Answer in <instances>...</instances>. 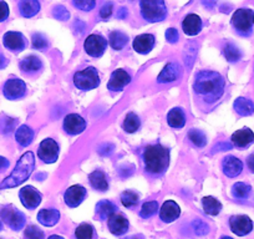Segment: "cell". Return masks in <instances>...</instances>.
Segmentation results:
<instances>
[{
	"instance_id": "1",
	"label": "cell",
	"mask_w": 254,
	"mask_h": 239,
	"mask_svg": "<svg viewBox=\"0 0 254 239\" xmlns=\"http://www.w3.org/2000/svg\"><path fill=\"white\" fill-rule=\"evenodd\" d=\"M224 86L226 81L223 76L219 72L211 70L198 72L193 84L194 92L207 102H214L221 99L224 92Z\"/></svg>"
},
{
	"instance_id": "2",
	"label": "cell",
	"mask_w": 254,
	"mask_h": 239,
	"mask_svg": "<svg viewBox=\"0 0 254 239\" xmlns=\"http://www.w3.org/2000/svg\"><path fill=\"white\" fill-rule=\"evenodd\" d=\"M145 171L151 176H161L167 171L170 166V150L165 146L150 145L143 151Z\"/></svg>"
},
{
	"instance_id": "3",
	"label": "cell",
	"mask_w": 254,
	"mask_h": 239,
	"mask_svg": "<svg viewBox=\"0 0 254 239\" xmlns=\"http://www.w3.org/2000/svg\"><path fill=\"white\" fill-rule=\"evenodd\" d=\"M34 167H35V157H34V153L31 151H29V152L24 153L21 156L20 160L16 163L14 171L11 172V175L1 182L0 188L4 189L20 186L21 183H24L30 177L34 171Z\"/></svg>"
},
{
	"instance_id": "4",
	"label": "cell",
	"mask_w": 254,
	"mask_h": 239,
	"mask_svg": "<svg viewBox=\"0 0 254 239\" xmlns=\"http://www.w3.org/2000/svg\"><path fill=\"white\" fill-rule=\"evenodd\" d=\"M141 15L148 23L165 20L167 16V6L165 0H140Z\"/></svg>"
},
{
	"instance_id": "5",
	"label": "cell",
	"mask_w": 254,
	"mask_h": 239,
	"mask_svg": "<svg viewBox=\"0 0 254 239\" xmlns=\"http://www.w3.org/2000/svg\"><path fill=\"white\" fill-rule=\"evenodd\" d=\"M232 26L238 35L244 36V38L251 36L254 28V11L247 8L236 10L232 16Z\"/></svg>"
},
{
	"instance_id": "6",
	"label": "cell",
	"mask_w": 254,
	"mask_h": 239,
	"mask_svg": "<svg viewBox=\"0 0 254 239\" xmlns=\"http://www.w3.org/2000/svg\"><path fill=\"white\" fill-rule=\"evenodd\" d=\"M74 85L79 90L89 91L96 89L100 85V76L95 67H86V69L77 71L74 75Z\"/></svg>"
},
{
	"instance_id": "7",
	"label": "cell",
	"mask_w": 254,
	"mask_h": 239,
	"mask_svg": "<svg viewBox=\"0 0 254 239\" xmlns=\"http://www.w3.org/2000/svg\"><path fill=\"white\" fill-rule=\"evenodd\" d=\"M0 217L14 231H20L25 224V216L13 206H8L1 209Z\"/></svg>"
},
{
	"instance_id": "8",
	"label": "cell",
	"mask_w": 254,
	"mask_h": 239,
	"mask_svg": "<svg viewBox=\"0 0 254 239\" xmlns=\"http://www.w3.org/2000/svg\"><path fill=\"white\" fill-rule=\"evenodd\" d=\"M84 49L92 58H100L107 49V40L100 34H91L85 40Z\"/></svg>"
},
{
	"instance_id": "9",
	"label": "cell",
	"mask_w": 254,
	"mask_h": 239,
	"mask_svg": "<svg viewBox=\"0 0 254 239\" xmlns=\"http://www.w3.org/2000/svg\"><path fill=\"white\" fill-rule=\"evenodd\" d=\"M38 156L43 162L54 163L59 158V145L53 138H46L40 143Z\"/></svg>"
},
{
	"instance_id": "10",
	"label": "cell",
	"mask_w": 254,
	"mask_h": 239,
	"mask_svg": "<svg viewBox=\"0 0 254 239\" xmlns=\"http://www.w3.org/2000/svg\"><path fill=\"white\" fill-rule=\"evenodd\" d=\"M229 227L231 231L238 237H244L253 231V222L248 216L238 214V216H232L229 219Z\"/></svg>"
},
{
	"instance_id": "11",
	"label": "cell",
	"mask_w": 254,
	"mask_h": 239,
	"mask_svg": "<svg viewBox=\"0 0 254 239\" xmlns=\"http://www.w3.org/2000/svg\"><path fill=\"white\" fill-rule=\"evenodd\" d=\"M26 85L20 79H10L4 84L3 94L8 100H18L25 95Z\"/></svg>"
},
{
	"instance_id": "12",
	"label": "cell",
	"mask_w": 254,
	"mask_h": 239,
	"mask_svg": "<svg viewBox=\"0 0 254 239\" xmlns=\"http://www.w3.org/2000/svg\"><path fill=\"white\" fill-rule=\"evenodd\" d=\"M86 128V121L77 114H70L64 120V130L69 135L75 136L82 133Z\"/></svg>"
},
{
	"instance_id": "13",
	"label": "cell",
	"mask_w": 254,
	"mask_h": 239,
	"mask_svg": "<svg viewBox=\"0 0 254 239\" xmlns=\"http://www.w3.org/2000/svg\"><path fill=\"white\" fill-rule=\"evenodd\" d=\"M19 197L23 206L28 209L38 208L39 204L41 203V194L33 186H26L21 188L19 192Z\"/></svg>"
},
{
	"instance_id": "14",
	"label": "cell",
	"mask_w": 254,
	"mask_h": 239,
	"mask_svg": "<svg viewBox=\"0 0 254 239\" xmlns=\"http://www.w3.org/2000/svg\"><path fill=\"white\" fill-rule=\"evenodd\" d=\"M85 197H86V189L82 186H80V184L71 186L70 188L66 189V192L64 194L65 203L70 208H76V207H79L84 202Z\"/></svg>"
},
{
	"instance_id": "15",
	"label": "cell",
	"mask_w": 254,
	"mask_h": 239,
	"mask_svg": "<svg viewBox=\"0 0 254 239\" xmlns=\"http://www.w3.org/2000/svg\"><path fill=\"white\" fill-rule=\"evenodd\" d=\"M3 43L8 50L14 51V53H20L25 49L26 40L24 35L18 31H8L4 34Z\"/></svg>"
},
{
	"instance_id": "16",
	"label": "cell",
	"mask_w": 254,
	"mask_h": 239,
	"mask_svg": "<svg viewBox=\"0 0 254 239\" xmlns=\"http://www.w3.org/2000/svg\"><path fill=\"white\" fill-rule=\"evenodd\" d=\"M131 82L130 74H127L125 70L119 69L115 70L111 74L109 82H107V89L111 91H122L125 86Z\"/></svg>"
},
{
	"instance_id": "17",
	"label": "cell",
	"mask_w": 254,
	"mask_h": 239,
	"mask_svg": "<svg viewBox=\"0 0 254 239\" xmlns=\"http://www.w3.org/2000/svg\"><path fill=\"white\" fill-rule=\"evenodd\" d=\"M222 170L223 173L229 178H234L239 176L243 171V163L239 158L234 157V156H227L223 158L222 162Z\"/></svg>"
},
{
	"instance_id": "18",
	"label": "cell",
	"mask_w": 254,
	"mask_h": 239,
	"mask_svg": "<svg viewBox=\"0 0 254 239\" xmlns=\"http://www.w3.org/2000/svg\"><path fill=\"white\" fill-rule=\"evenodd\" d=\"M107 226L114 236H122L128 229V221L122 214L115 213L107 219Z\"/></svg>"
},
{
	"instance_id": "19",
	"label": "cell",
	"mask_w": 254,
	"mask_h": 239,
	"mask_svg": "<svg viewBox=\"0 0 254 239\" xmlns=\"http://www.w3.org/2000/svg\"><path fill=\"white\" fill-rule=\"evenodd\" d=\"M254 142V133L251 128L244 127L232 135V143L238 148H247Z\"/></svg>"
},
{
	"instance_id": "20",
	"label": "cell",
	"mask_w": 254,
	"mask_h": 239,
	"mask_svg": "<svg viewBox=\"0 0 254 239\" xmlns=\"http://www.w3.org/2000/svg\"><path fill=\"white\" fill-rule=\"evenodd\" d=\"M181 208L175 201H166L160 209V218L165 223H172L180 217Z\"/></svg>"
},
{
	"instance_id": "21",
	"label": "cell",
	"mask_w": 254,
	"mask_h": 239,
	"mask_svg": "<svg viewBox=\"0 0 254 239\" xmlns=\"http://www.w3.org/2000/svg\"><path fill=\"white\" fill-rule=\"evenodd\" d=\"M155 46V36L152 34H141L133 40V49L138 54H148Z\"/></svg>"
},
{
	"instance_id": "22",
	"label": "cell",
	"mask_w": 254,
	"mask_h": 239,
	"mask_svg": "<svg viewBox=\"0 0 254 239\" xmlns=\"http://www.w3.org/2000/svg\"><path fill=\"white\" fill-rule=\"evenodd\" d=\"M181 75V67L180 65L176 62H170L163 67L161 74L158 75L157 82L160 84H167V82H173L180 77Z\"/></svg>"
},
{
	"instance_id": "23",
	"label": "cell",
	"mask_w": 254,
	"mask_h": 239,
	"mask_svg": "<svg viewBox=\"0 0 254 239\" xmlns=\"http://www.w3.org/2000/svg\"><path fill=\"white\" fill-rule=\"evenodd\" d=\"M202 25L203 24H202L201 18L198 15H196V14H188L182 23L183 31H185V34H187L190 36L197 35L202 30Z\"/></svg>"
},
{
	"instance_id": "24",
	"label": "cell",
	"mask_w": 254,
	"mask_h": 239,
	"mask_svg": "<svg viewBox=\"0 0 254 239\" xmlns=\"http://www.w3.org/2000/svg\"><path fill=\"white\" fill-rule=\"evenodd\" d=\"M60 213L55 208H44L38 213V221L45 227H53L58 224Z\"/></svg>"
},
{
	"instance_id": "25",
	"label": "cell",
	"mask_w": 254,
	"mask_h": 239,
	"mask_svg": "<svg viewBox=\"0 0 254 239\" xmlns=\"http://www.w3.org/2000/svg\"><path fill=\"white\" fill-rule=\"evenodd\" d=\"M19 11L24 18H33L40 11V3L39 0H20Z\"/></svg>"
},
{
	"instance_id": "26",
	"label": "cell",
	"mask_w": 254,
	"mask_h": 239,
	"mask_svg": "<svg viewBox=\"0 0 254 239\" xmlns=\"http://www.w3.org/2000/svg\"><path fill=\"white\" fill-rule=\"evenodd\" d=\"M89 181H90V184H91L95 189H97V191L100 192H105L107 191V188H109L107 176L100 170H96L92 173H90Z\"/></svg>"
},
{
	"instance_id": "27",
	"label": "cell",
	"mask_w": 254,
	"mask_h": 239,
	"mask_svg": "<svg viewBox=\"0 0 254 239\" xmlns=\"http://www.w3.org/2000/svg\"><path fill=\"white\" fill-rule=\"evenodd\" d=\"M41 67H43V62L40 59L34 55L28 56L20 61L21 71L25 74H35L39 70H41Z\"/></svg>"
},
{
	"instance_id": "28",
	"label": "cell",
	"mask_w": 254,
	"mask_h": 239,
	"mask_svg": "<svg viewBox=\"0 0 254 239\" xmlns=\"http://www.w3.org/2000/svg\"><path fill=\"white\" fill-rule=\"evenodd\" d=\"M233 107L239 116H251L254 114V102L246 97H238L234 101Z\"/></svg>"
},
{
	"instance_id": "29",
	"label": "cell",
	"mask_w": 254,
	"mask_h": 239,
	"mask_svg": "<svg viewBox=\"0 0 254 239\" xmlns=\"http://www.w3.org/2000/svg\"><path fill=\"white\" fill-rule=\"evenodd\" d=\"M167 122L173 128H182L186 125L185 112L180 107H175L167 115Z\"/></svg>"
},
{
	"instance_id": "30",
	"label": "cell",
	"mask_w": 254,
	"mask_h": 239,
	"mask_svg": "<svg viewBox=\"0 0 254 239\" xmlns=\"http://www.w3.org/2000/svg\"><path fill=\"white\" fill-rule=\"evenodd\" d=\"M15 138H16V142H18L19 145L23 146V147H28V146L33 142L34 131L26 125L20 126V127L16 130Z\"/></svg>"
},
{
	"instance_id": "31",
	"label": "cell",
	"mask_w": 254,
	"mask_h": 239,
	"mask_svg": "<svg viewBox=\"0 0 254 239\" xmlns=\"http://www.w3.org/2000/svg\"><path fill=\"white\" fill-rule=\"evenodd\" d=\"M202 206H203L204 212L209 216H218L222 211L221 202L212 196H207L202 199Z\"/></svg>"
},
{
	"instance_id": "32",
	"label": "cell",
	"mask_w": 254,
	"mask_h": 239,
	"mask_svg": "<svg viewBox=\"0 0 254 239\" xmlns=\"http://www.w3.org/2000/svg\"><path fill=\"white\" fill-rule=\"evenodd\" d=\"M116 209H117L116 206L110 201H101L99 202L96 206V212L97 214H99L101 221H106V219H109L112 214H115Z\"/></svg>"
},
{
	"instance_id": "33",
	"label": "cell",
	"mask_w": 254,
	"mask_h": 239,
	"mask_svg": "<svg viewBox=\"0 0 254 239\" xmlns=\"http://www.w3.org/2000/svg\"><path fill=\"white\" fill-rule=\"evenodd\" d=\"M109 40L112 49H115V50H122V49L126 46L128 38H127L126 34H124L122 31L115 30L112 31V33H110Z\"/></svg>"
},
{
	"instance_id": "34",
	"label": "cell",
	"mask_w": 254,
	"mask_h": 239,
	"mask_svg": "<svg viewBox=\"0 0 254 239\" xmlns=\"http://www.w3.org/2000/svg\"><path fill=\"white\" fill-rule=\"evenodd\" d=\"M140 126H141V121L140 119H138L137 115L133 114V112H130V114H127L122 127H124V130L126 131V132L133 133L140 128Z\"/></svg>"
},
{
	"instance_id": "35",
	"label": "cell",
	"mask_w": 254,
	"mask_h": 239,
	"mask_svg": "<svg viewBox=\"0 0 254 239\" xmlns=\"http://www.w3.org/2000/svg\"><path fill=\"white\" fill-rule=\"evenodd\" d=\"M252 192V187L244 182H237L232 187V194L237 199H246L248 198Z\"/></svg>"
},
{
	"instance_id": "36",
	"label": "cell",
	"mask_w": 254,
	"mask_h": 239,
	"mask_svg": "<svg viewBox=\"0 0 254 239\" xmlns=\"http://www.w3.org/2000/svg\"><path fill=\"white\" fill-rule=\"evenodd\" d=\"M223 54L229 62H237L242 59V51L234 44L228 43L223 48Z\"/></svg>"
},
{
	"instance_id": "37",
	"label": "cell",
	"mask_w": 254,
	"mask_h": 239,
	"mask_svg": "<svg viewBox=\"0 0 254 239\" xmlns=\"http://www.w3.org/2000/svg\"><path fill=\"white\" fill-rule=\"evenodd\" d=\"M188 138L197 147H204L207 145V136L201 130H196V128L190 130L188 132Z\"/></svg>"
},
{
	"instance_id": "38",
	"label": "cell",
	"mask_w": 254,
	"mask_h": 239,
	"mask_svg": "<svg viewBox=\"0 0 254 239\" xmlns=\"http://www.w3.org/2000/svg\"><path fill=\"white\" fill-rule=\"evenodd\" d=\"M16 123H18V121L15 119H11L6 115L0 116V133H4V135L10 133L11 131L15 130Z\"/></svg>"
},
{
	"instance_id": "39",
	"label": "cell",
	"mask_w": 254,
	"mask_h": 239,
	"mask_svg": "<svg viewBox=\"0 0 254 239\" xmlns=\"http://www.w3.org/2000/svg\"><path fill=\"white\" fill-rule=\"evenodd\" d=\"M92 236H94V228L91 224L82 223L75 231L76 239H92Z\"/></svg>"
},
{
	"instance_id": "40",
	"label": "cell",
	"mask_w": 254,
	"mask_h": 239,
	"mask_svg": "<svg viewBox=\"0 0 254 239\" xmlns=\"http://www.w3.org/2000/svg\"><path fill=\"white\" fill-rule=\"evenodd\" d=\"M121 202L126 208H132L138 203V194L133 191H125L121 194Z\"/></svg>"
},
{
	"instance_id": "41",
	"label": "cell",
	"mask_w": 254,
	"mask_h": 239,
	"mask_svg": "<svg viewBox=\"0 0 254 239\" xmlns=\"http://www.w3.org/2000/svg\"><path fill=\"white\" fill-rule=\"evenodd\" d=\"M158 209V203L156 201H150L146 202V203L142 204V208L140 211V216L142 218H150L153 214L157 212Z\"/></svg>"
},
{
	"instance_id": "42",
	"label": "cell",
	"mask_w": 254,
	"mask_h": 239,
	"mask_svg": "<svg viewBox=\"0 0 254 239\" xmlns=\"http://www.w3.org/2000/svg\"><path fill=\"white\" fill-rule=\"evenodd\" d=\"M75 8L82 11H90L96 5V0H72Z\"/></svg>"
},
{
	"instance_id": "43",
	"label": "cell",
	"mask_w": 254,
	"mask_h": 239,
	"mask_svg": "<svg viewBox=\"0 0 254 239\" xmlns=\"http://www.w3.org/2000/svg\"><path fill=\"white\" fill-rule=\"evenodd\" d=\"M33 48L38 50H44L48 48V39L40 33H36L33 35Z\"/></svg>"
},
{
	"instance_id": "44",
	"label": "cell",
	"mask_w": 254,
	"mask_h": 239,
	"mask_svg": "<svg viewBox=\"0 0 254 239\" xmlns=\"http://www.w3.org/2000/svg\"><path fill=\"white\" fill-rule=\"evenodd\" d=\"M53 15L54 18L58 19V20L61 21H65V20H69L70 18V13L67 11V9L63 5H58L53 9Z\"/></svg>"
},
{
	"instance_id": "45",
	"label": "cell",
	"mask_w": 254,
	"mask_h": 239,
	"mask_svg": "<svg viewBox=\"0 0 254 239\" xmlns=\"http://www.w3.org/2000/svg\"><path fill=\"white\" fill-rule=\"evenodd\" d=\"M25 237L28 239H45L44 232L36 226H29L25 231Z\"/></svg>"
},
{
	"instance_id": "46",
	"label": "cell",
	"mask_w": 254,
	"mask_h": 239,
	"mask_svg": "<svg viewBox=\"0 0 254 239\" xmlns=\"http://www.w3.org/2000/svg\"><path fill=\"white\" fill-rule=\"evenodd\" d=\"M192 227H193L194 232H196V234H198V236H204V234H207L209 232L208 226H207L203 221H201V219L194 221L193 223H192Z\"/></svg>"
},
{
	"instance_id": "47",
	"label": "cell",
	"mask_w": 254,
	"mask_h": 239,
	"mask_svg": "<svg viewBox=\"0 0 254 239\" xmlns=\"http://www.w3.org/2000/svg\"><path fill=\"white\" fill-rule=\"evenodd\" d=\"M178 38H180V36H178L177 29H175V28L167 29V31H166V39H167L168 43L170 44L177 43Z\"/></svg>"
},
{
	"instance_id": "48",
	"label": "cell",
	"mask_w": 254,
	"mask_h": 239,
	"mask_svg": "<svg viewBox=\"0 0 254 239\" xmlns=\"http://www.w3.org/2000/svg\"><path fill=\"white\" fill-rule=\"evenodd\" d=\"M9 16V6L5 1L0 0V23L5 21Z\"/></svg>"
},
{
	"instance_id": "49",
	"label": "cell",
	"mask_w": 254,
	"mask_h": 239,
	"mask_svg": "<svg viewBox=\"0 0 254 239\" xmlns=\"http://www.w3.org/2000/svg\"><path fill=\"white\" fill-rule=\"evenodd\" d=\"M112 14V3H106L100 10V16L102 19H109Z\"/></svg>"
},
{
	"instance_id": "50",
	"label": "cell",
	"mask_w": 254,
	"mask_h": 239,
	"mask_svg": "<svg viewBox=\"0 0 254 239\" xmlns=\"http://www.w3.org/2000/svg\"><path fill=\"white\" fill-rule=\"evenodd\" d=\"M112 150H114L112 145H104L99 148V153L102 156H109L112 152Z\"/></svg>"
},
{
	"instance_id": "51",
	"label": "cell",
	"mask_w": 254,
	"mask_h": 239,
	"mask_svg": "<svg viewBox=\"0 0 254 239\" xmlns=\"http://www.w3.org/2000/svg\"><path fill=\"white\" fill-rule=\"evenodd\" d=\"M247 165H248L249 171H251L252 173H254V153L248 156V158H247Z\"/></svg>"
},
{
	"instance_id": "52",
	"label": "cell",
	"mask_w": 254,
	"mask_h": 239,
	"mask_svg": "<svg viewBox=\"0 0 254 239\" xmlns=\"http://www.w3.org/2000/svg\"><path fill=\"white\" fill-rule=\"evenodd\" d=\"M8 167H9V161L6 160V158H4L0 156V172L5 171Z\"/></svg>"
},
{
	"instance_id": "53",
	"label": "cell",
	"mask_w": 254,
	"mask_h": 239,
	"mask_svg": "<svg viewBox=\"0 0 254 239\" xmlns=\"http://www.w3.org/2000/svg\"><path fill=\"white\" fill-rule=\"evenodd\" d=\"M232 148V145H229V143H221V145H218V146H216V148H214V150H217V151H228V150H231Z\"/></svg>"
},
{
	"instance_id": "54",
	"label": "cell",
	"mask_w": 254,
	"mask_h": 239,
	"mask_svg": "<svg viewBox=\"0 0 254 239\" xmlns=\"http://www.w3.org/2000/svg\"><path fill=\"white\" fill-rule=\"evenodd\" d=\"M6 65H8V60H6L3 54H0V69H4Z\"/></svg>"
},
{
	"instance_id": "55",
	"label": "cell",
	"mask_w": 254,
	"mask_h": 239,
	"mask_svg": "<svg viewBox=\"0 0 254 239\" xmlns=\"http://www.w3.org/2000/svg\"><path fill=\"white\" fill-rule=\"evenodd\" d=\"M126 16H127V10L125 8H122L121 10H120V14H119V15H117V18L124 19V18H126Z\"/></svg>"
},
{
	"instance_id": "56",
	"label": "cell",
	"mask_w": 254,
	"mask_h": 239,
	"mask_svg": "<svg viewBox=\"0 0 254 239\" xmlns=\"http://www.w3.org/2000/svg\"><path fill=\"white\" fill-rule=\"evenodd\" d=\"M48 239H65V238H63V237L56 236V234H54V236H50V237H49Z\"/></svg>"
},
{
	"instance_id": "57",
	"label": "cell",
	"mask_w": 254,
	"mask_h": 239,
	"mask_svg": "<svg viewBox=\"0 0 254 239\" xmlns=\"http://www.w3.org/2000/svg\"><path fill=\"white\" fill-rule=\"evenodd\" d=\"M126 239H141V237L133 236V237H130V238H126Z\"/></svg>"
},
{
	"instance_id": "58",
	"label": "cell",
	"mask_w": 254,
	"mask_h": 239,
	"mask_svg": "<svg viewBox=\"0 0 254 239\" xmlns=\"http://www.w3.org/2000/svg\"><path fill=\"white\" fill-rule=\"evenodd\" d=\"M221 239H232V238H231V237H222Z\"/></svg>"
},
{
	"instance_id": "59",
	"label": "cell",
	"mask_w": 254,
	"mask_h": 239,
	"mask_svg": "<svg viewBox=\"0 0 254 239\" xmlns=\"http://www.w3.org/2000/svg\"><path fill=\"white\" fill-rule=\"evenodd\" d=\"M1 229H3V223L0 222V231H1Z\"/></svg>"
}]
</instances>
